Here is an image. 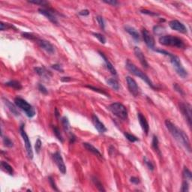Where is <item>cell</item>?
Masks as SVG:
<instances>
[{"label":"cell","mask_w":192,"mask_h":192,"mask_svg":"<svg viewBox=\"0 0 192 192\" xmlns=\"http://www.w3.org/2000/svg\"><path fill=\"white\" fill-rule=\"evenodd\" d=\"M166 128H168V131H170V134L173 136V137L176 140L181 144L184 148L188 151V152H191V143L189 138L188 135L185 133L183 130L179 129L176 125L171 122L170 120H166L165 121Z\"/></svg>","instance_id":"obj_1"},{"label":"cell","mask_w":192,"mask_h":192,"mask_svg":"<svg viewBox=\"0 0 192 192\" xmlns=\"http://www.w3.org/2000/svg\"><path fill=\"white\" fill-rule=\"evenodd\" d=\"M153 50H155V51L157 52V53H161V54H163V55L168 56V57L170 58V62H171L172 65H173V69H175L176 74H178L180 77L186 78L187 77H188V72H187V71L185 69L183 64L181 62L180 59H179L177 56L174 55V54L170 53V52L167 51V50H164L154 49Z\"/></svg>","instance_id":"obj_2"},{"label":"cell","mask_w":192,"mask_h":192,"mask_svg":"<svg viewBox=\"0 0 192 192\" xmlns=\"http://www.w3.org/2000/svg\"><path fill=\"white\" fill-rule=\"evenodd\" d=\"M126 66V69H128V71L130 73L135 75L136 77H138L139 78H140L141 80H143V81L146 82V83L148 84V86H150L152 89H153V90H156V89H157V87H155V86L153 84V83L151 81L150 78H149V77L147 76V74H145L144 72H143L140 69H138V68H137L134 64L131 62L130 60H127Z\"/></svg>","instance_id":"obj_3"},{"label":"cell","mask_w":192,"mask_h":192,"mask_svg":"<svg viewBox=\"0 0 192 192\" xmlns=\"http://www.w3.org/2000/svg\"><path fill=\"white\" fill-rule=\"evenodd\" d=\"M159 43L164 46L174 47L179 49L185 47V44L181 38L173 35H162L159 38Z\"/></svg>","instance_id":"obj_4"},{"label":"cell","mask_w":192,"mask_h":192,"mask_svg":"<svg viewBox=\"0 0 192 192\" xmlns=\"http://www.w3.org/2000/svg\"><path fill=\"white\" fill-rule=\"evenodd\" d=\"M14 104L17 106V107L21 109L22 111H24L26 115L29 118H33L35 115V110L30 104L27 102L26 100H24L22 98L17 97L14 98Z\"/></svg>","instance_id":"obj_5"},{"label":"cell","mask_w":192,"mask_h":192,"mask_svg":"<svg viewBox=\"0 0 192 192\" xmlns=\"http://www.w3.org/2000/svg\"><path fill=\"white\" fill-rule=\"evenodd\" d=\"M109 111L114 116H117L122 120H126L128 119V111L126 107L119 102H115L109 105Z\"/></svg>","instance_id":"obj_6"},{"label":"cell","mask_w":192,"mask_h":192,"mask_svg":"<svg viewBox=\"0 0 192 192\" xmlns=\"http://www.w3.org/2000/svg\"><path fill=\"white\" fill-rule=\"evenodd\" d=\"M25 125L24 124H21L20 126V133L21 137H23V140L24 141L25 147H26V150L27 155L29 157V159H33V148H32V145H31V141L29 138V136L26 134L24 128Z\"/></svg>","instance_id":"obj_7"},{"label":"cell","mask_w":192,"mask_h":192,"mask_svg":"<svg viewBox=\"0 0 192 192\" xmlns=\"http://www.w3.org/2000/svg\"><path fill=\"white\" fill-rule=\"evenodd\" d=\"M179 109L186 119L189 127L191 126V106L188 103L181 102L179 104Z\"/></svg>","instance_id":"obj_8"},{"label":"cell","mask_w":192,"mask_h":192,"mask_svg":"<svg viewBox=\"0 0 192 192\" xmlns=\"http://www.w3.org/2000/svg\"><path fill=\"white\" fill-rule=\"evenodd\" d=\"M126 82H127L128 88L130 93L134 97H137L140 95V90L139 86H137V82L129 76L126 77Z\"/></svg>","instance_id":"obj_9"},{"label":"cell","mask_w":192,"mask_h":192,"mask_svg":"<svg viewBox=\"0 0 192 192\" xmlns=\"http://www.w3.org/2000/svg\"><path fill=\"white\" fill-rule=\"evenodd\" d=\"M38 12L42 14V15H44V17H46L49 20L51 23H54V24L57 25L58 24V20L54 14V11H53L52 8H48L47 6V7H43V8H41L38 9Z\"/></svg>","instance_id":"obj_10"},{"label":"cell","mask_w":192,"mask_h":192,"mask_svg":"<svg viewBox=\"0 0 192 192\" xmlns=\"http://www.w3.org/2000/svg\"><path fill=\"white\" fill-rule=\"evenodd\" d=\"M53 158L55 164L57 165L59 171L61 172L62 174H65L66 173V167H65V164L64 163V161H63V158L61 154H60V152H58V151L56 152L53 155Z\"/></svg>","instance_id":"obj_11"},{"label":"cell","mask_w":192,"mask_h":192,"mask_svg":"<svg viewBox=\"0 0 192 192\" xmlns=\"http://www.w3.org/2000/svg\"><path fill=\"white\" fill-rule=\"evenodd\" d=\"M36 42L37 44H38V46H39L41 49L45 50L47 53L53 54V53H55V47H54V46H53L50 42L48 41L44 40V39H41V38H38Z\"/></svg>","instance_id":"obj_12"},{"label":"cell","mask_w":192,"mask_h":192,"mask_svg":"<svg viewBox=\"0 0 192 192\" xmlns=\"http://www.w3.org/2000/svg\"><path fill=\"white\" fill-rule=\"evenodd\" d=\"M142 36H143V41H144L145 44H147L149 49L154 50L155 49V39L154 37L152 36V35L149 33L147 29H143L142 30Z\"/></svg>","instance_id":"obj_13"},{"label":"cell","mask_w":192,"mask_h":192,"mask_svg":"<svg viewBox=\"0 0 192 192\" xmlns=\"http://www.w3.org/2000/svg\"><path fill=\"white\" fill-rule=\"evenodd\" d=\"M169 26L172 29L176 31V32H179V33L185 34L188 32L185 26L183 23H181L180 21L177 20H173L170 21Z\"/></svg>","instance_id":"obj_14"},{"label":"cell","mask_w":192,"mask_h":192,"mask_svg":"<svg viewBox=\"0 0 192 192\" xmlns=\"http://www.w3.org/2000/svg\"><path fill=\"white\" fill-rule=\"evenodd\" d=\"M134 52L135 56L137 58V59L139 60L140 62L142 65H143V68L145 69H148L149 68V64L147 62V60L145 57L144 54L142 52L140 49L139 47H135L134 49Z\"/></svg>","instance_id":"obj_15"},{"label":"cell","mask_w":192,"mask_h":192,"mask_svg":"<svg viewBox=\"0 0 192 192\" xmlns=\"http://www.w3.org/2000/svg\"><path fill=\"white\" fill-rule=\"evenodd\" d=\"M92 123H93L94 126H95V128H96V130L98 131L99 133L104 134L107 131L106 126L104 125V123H102V122L100 121V119H99L98 117L96 115H92Z\"/></svg>","instance_id":"obj_16"},{"label":"cell","mask_w":192,"mask_h":192,"mask_svg":"<svg viewBox=\"0 0 192 192\" xmlns=\"http://www.w3.org/2000/svg\"><path fill=\"white\" fill-rule=\"evenodd\" d=\"M137 117H138V120H139L140 125L141 126V128L145 134L147 135H148L149 132V123L147 122V119L143 116L142 113H137Z\"/></svg>","instance_id":"obj_17"},{"label":"cell","mask_w":192,"mask_h":192,"mask_svg":"<svg viewBox=\"0 0 192 192\" xmlns=\"http://www.w3.org/2000/svg\"><path fill=\"white\" fill-rule=\"evenodd\" d=\"M34 70L37 74H38L39 76L44 78V79H47V80H48L52 76L50 71L47 70L44 67H35Z\"/></svg>","instance_id":"obj_18"},{"label":"cell","mask_w":192,"mask_h":192,"mask_svg":"<svg viewBox=\"0 0 192 192\" xmlns=\"http://www.w3.org/2000/svg\"><path fill=\"white\" fill-rule=\"evenodd\" d=\"M125 29H126V32L133 38V39L135 41L139 42L140 41V36L139 33L137 32V29H135V28H134V27L132 26H126L125 27Z\"/></svg>","instance_id":"obj_19"},{"label":"cell","mask_w":192,"mask_h":192,"mask_svg":"<svg viewBox=\"0 0 192 192\" xmlns=\"http://www.w3.org/2000/svg\"><path fill=\"white\" fill-rule=\"evenodd\" d=\"M98 53L100 54V56H101V57L103 58V59L104 60L105 64H106V66H107V69H108L109 71H110V72H111L113 75H116V74H117V71H116V69H115L114 66L113 65L112 63L109 61V59L107 58L106 56H105L104 54V53L101 51H98Z\"/></svg>","instance_id":"obj_20"},{"label":"cell","mask_w":192,"mask_h":192,"mask_svg":"<svg viewBox=\"0 0 192 192\" xmlns=\"http://www.w3.org/2000/svg\"><path fill=\"white\" fill-rule=\"evenodd\" d=\"M2 100H3V101H4L5 105L8 107V110L11 111V113H12V114H14L16 116H20V113L18 112L17 109L16 108V107L14 106V105L11 102V101H8V99L5 98H2Z\"/></svg>","instance_id":"obj_21"},{"label":"cell","mask_w":192,"mask_h":192,"mask_svg":"<svg viewBox=\"0 0 192 192\" xmlns=\"http://www.w3.org/2000/svg\"><path fill=\"white\" fill-rule=\"evenodd\" d=\"M83 147H85V148L87 149L89 152H92V153H93L94 155H95L96 156H98V158H103V155H101V153L100 152H99L98 150L97 149L95 148L94 146H92V145L91 144V143H83Z\"/></svg>","instance_id":"obj_22"},{"label":"cell","mask_w":192,"mask_h":192,"mask_svg":"<svg viewBox=\"0 0 192 192\" xmlns=\"http://www.w3.org/2000/svg\"><path fill=\"white\" fill-rule=\"evenodd\" d=\"M1 168L3 171H5V173H7L8 174H9L10 176H13L14 175V169L12 166L10 165L9 164H8L5 161H2L1 162Z\"/></svg>","instance_id":"obj_23"},{"label":"cell","mask_w":192,"mask_h":192,"mask_svg":"<svg viewBox=\"0 0 192 192\" xmlns=\"http://www.w3.org/2000/svg\"><path fill=\"white\" fill-rule=\"evenodd\" d=\"M106 82L109 86H111V88H113L114 90H116V91H118L119 90V83L117 81V80H116L114 78H109V79L106 80Z\"/></svg>","instance_id":"obj_24"},{"label":"cell","mask_w":192,"mask_h":192,"mask_svg":"<svg viewBox=\"0 0 192 192\" xmlns=\"http://www.w3.org/2000/svg\"><path fill=\"white\" fill-rule=\"evenodd\" d=\"M5 86L12 87L13 88V89H14V90H20L23 88L20 83L19 81H17V80H11V81H8L7 82V83H5Z\"/></svg>","instance_id":"obj_25"},{"label":"cell","mask_w":192,"mask_h":192,"mask_svg":"<svg viewBox=\"0 0 192 192\" xmlns=\"http://www.w3.org/2000/svg\"><path fill=\"white\" fill-rule=\"evenodd\" d=\"M152 149L155 151V152H157V153L161 156V151H160L159 149V142H158V137H157V136H155V135H153V137H152Z\"/></svg>","instance_id":"obj_26"},{"label":"cell","mask_w":192,"mask_h":192,"mask_svg":"<svg viewBox=\"0 0 192 192\" xmlns=\"http://www.w3.org/2000/svg\"><path fill=\"white\" fill-rule=\"evenodd\" d=\"M165 32V29L164 27L161 26V25H156L153 27V33L156 35H161L162 36L163 34Z\"/></svg>","instance_id":"obj_27"},{"label":"cell","mask_w":192,"mask_h":192,"mask_svg":"<svg viewBox=\"0 0 192 192\" xmlns=\"http://www.w3.org/2000/svg\"><path fill=\"white\" fill-rule=\"evenodd\" d=\"M62 123L63 128L67 132H69L70 130V123H69V119L67 118L66 116H63L62 118Z\"/></svg>","instance_id":"obj_28"},{"label":"cell","mask_w":192,"mask_h":192,"mask_svg":"<svg viewBox=\"0 0 192 192\" xmlns=\"http://www.w3.org/2000/svg\"><path fill=\"white\" fill-rule=\"evenodd\" d=\"M183 176L186 181H191L192 179V173L188 168L185 167L183 170Z\"/></svg>","instance_id":"obj_29"},{"label":"cell","mask_w":192,"mask_h":192,"mask_svg":"<svg viewBox=\"0 0 192 192\" xmlns=\"http://www.w3.org/2000/svg\"><path fill=\"white\" fill-rule=\"evenodd\" d=\"M92 182H93V183L95 184V186H96V188L98 189V191H105V189L104 188V187H103L101 183L96 177H92Z\"/></svg>","instance_id":"obj_30"},{"label":"cell","mask_w":192,"mask_h":192,"mask_svg":"<svg viewBox=\"0 0 192 192\" xmlns=\"http://www.w3.org/2000/svg\"><path fill=\"white\" fill-rule=\"evenodd\" d=\"M22 36H23V38H26V39H29V40L31 41H36L37 39H38V37H37L35 35L30 33H22Z\"/></svg>","instance_id":"obj_31"},{"label":"cell","mask_w":192,"mask_h":192,"mask_svg":"<svg viewBox=\"0 0 192 192\" xmlns=\"http://www.w3.org/2000/svg\"><path fill=\"white\" fill-rule=\"evenodd\" d=\"M124 136L126 137V138L128 140L131 142V143H134V142L139 141V139H138L137 137H135L134 135L131 134L127 133V132H125V133H124Z\"/></svg>","instance_id":"obj_32"},{"label":"cell","mask_w":192,"mask_h":192,"mask_svg":"<svg viewBox=\"0 0 192 192\" xmlns=\"http://www.w3.org/2000/svg\"><path fill=\"white\" fill-rule=\"evenodd\" d=\"M86 87L89 88V89H90V90H93V91L97 92H98V93L102 94V95H105V96H107V97H110V95H109V94H107V92H106L104 91V90H101V89H98V88L95 87V86H90V85H87V86H86Z\"/></svg>","instance_id":"obj_33"},{"label":"cell","mask_w":192,"mask_h":192,"mask_svg":"<svg viewBox=\"0 0 192 192\" xmlns=\"http://www.w3.org/2000/svg\"><path fill=\"white\" fill-rule=\"evenodd\" d=\"M53 133H54L55 136L56 137V138H57V139L59 140L61 143H63L64 140H63V137H62V136L61 132H60V131H59V128H58L57 127H56V126L53 127Z\"/></svg>","instance_id":"obj_34"},{"label":"cell","mask_w":192,"mask_h":192,"mask_svg":"<svg viewBox=\"0 0 192 192\" xmlns=\"http://www.w3.org/2000/svg\"><path fill=\"white\" fill-rule=\"evenodd\" d=\"M143 161H144V164H146V166H147V168H148L149 170H151V171H153V170H154L155 168L154 164H153L152 162L150 161L147 157H144V158H143Z\"/></svg>","instance_id":"obj_35"},{"label":"cell","mask_w":192,"mask_h":192,"mask_svg":"<svg viewBox=\"0 0 192 192\" xmlns=\"http://www.w3.org/2000/svg\"><path fill=\"white\" fill-rule=\"evenodd\" d=\"M29 3L31 4L35 5H40L43 6V7H47L49 5V2L44 0H36V1H29Z\"/></svg>","instance_id":"obj_36"},{"label":"cell","mask_w":192,"mask_h":192,"mask_svg":"<svg viewBox=\"0 0 192 192\" xmlns=\"http://www.w3.org/2000/svg\"><path fill=\"white\" fill-rule=\"evenodd\" d=\"M92 35H93L95 38H97L99 41L101 42V44H105V43H106V38H105V37L102 34H100V33H93Z\"/></svg>","instance_id":"obj_37"},{"label":"cell","mask_w":192,"mask_h":192,"mask_svg":"<svg viewBox=\"0 0 192 192\" xmlns=\"http://www.w3.org/2000/svg\"><path fill=\"white\" fill-rule=\"evenodd\" d=\"M3 144L5 145V147H8V148H12L14 146L13 141L10 138H8V137H5L3 138Z\"/></svg>","instance_id":"obj_38"},{"label":"cell","mask_w":192,"mask_h":192,"mask_svg":"<svg viewBox=\"0 0 192 192\" xmlns=\"http://www.w3.org/2000/svg\"><path fill=\"white\" fill-rule=\"evenodd\" d=\"M0 26H1V31L7 30V29H12V28H14V29H16V28L13 25H11V24H9V23H3V22H1V23H0Z\"/></svg>","instance_id":"obj_39"},{"label":"cell","mask_w":192,"mask_h":192,"mask_svg":"<svg viewBox=\"0 0 192 192\" xmlns=\"http://www.w3.org/2000/svg\"><path fill=\"white\" fill-rule=\"evenodd\" d=\"M96 20H97L99 26L101 27V29H103V30H104L105 22H104V18H103L101 16H97V17H96Z\"/></svg>","instance_id":"obj_40"},{"label":"cell","mask_w":192,"mask_h":192,"mask_svg":"<svg viewBox=\"0 0 192 192\" xmlns=\"http://www.w3.org/2000/svg\"><path fill=\"white\" fill-rule=\"evenodd\" d=\"M48 180H49L50 186H51V188H53V190L56 191H59V189H58L57 186H56V185L55 183V181H54V179H53V177L52 176L48 177Z\"/></svg>","instance_id":"obj_41"},{"label":"cell","mask_w":192,"mask_h":192,"mask_svg":"<svg viewBox=\"0 0 192 192\" xmlns=\"http://www.w3.org/2000/svg\"><path fill=\"white\" fill-rule=\"evenodd\" d=\"M140 13L144 14H147V15L152 16V17H157V16H159L158 13H155V12H152L151 11H148L147 9H142L140 10Z\"/></svg>","instance_id":"obj_42"},{"label":"cell","mask_w":192,"mask_h":192,"mask_svg":"<svg viewBox=\"0 0 192 192\" xmlns=\"http://www.w3.org/2000/svg\"><path fill=\"white\" fill-rule=\"evenodd\" d=\"M180 191L183 192H188V191H189V184H188V181L185 180L184 182H183Z\"/></svg>","instance_id":"obj_43"},{"label":"cell","mask_w":192,"mask_h":192,"mask_svg":"<svg viewBox=\"0 0 192 192\" xmlns=\"http://www.w3.org/2000/svg\"><path fill=\"white\" fill-rule=\"evenodd\" d=\"M42 143L40 139H38L35 142V152H36L37 154H38L41 151V149Z\"/></svg>","instance_id":"obj_44"},{"label":"cell","mask_w":192,"mask_h":192,"mask_svg":"<svg viewBox=\"0 0 192 192\" xmlns=\"http://www.w3.org/2000/svg\"><path fill=\"white\" fill-rule=\"evenodd\" d=\"M38 89L42 94H44V95H47L48 94V90H47V88H46L44 85H42V84L41 83H38Z\"/></svg>","instance_id":"obj_45"},{"label":"cell","mask_w":192,"mask_h":192,"mask_svg":"<svg viewBox=\"0 0 192 192\" xmlns=\"http://www.w3.org/2000/svg\"><path fill=\"white\" fill-rule=\"evenodd\" d=\"M51 68L53 69H54V70L57 71H59V72L64 73V69H62V65H59V64H54V65H52Z\"/></svg>","instance_id":"obj_46"},{"label":"cell","mask_w":192,"mask_h":192,"mask_svg":"<svg viewBox=\"0 0 192 192\" xmlns=\"http://www.w3.org/2000/svg\"><path fill=\"white\" fill-rule=\"evenodd\" d=\"M173 88H174V90H175L176 92H178L179 94H181V95H185L184 91L183 90V89H182V88H181L177 83L173 84Z\"/></svg>","instance_id":"obj_47"},{"label":"cell","mask_w":192,"mask_h":192,"mask_svg":"<svg viewBox=\"0 0 192 192\" xmlns=\"http://www.w3.org/2000/svg\"><path fill=\"white\" fill-rule=\"evenodd\" d=\"M103 2H104L106 4L111 5L113 6H117L119 5V2L116 1V0H111V1H106V0H104Z\"/></svg>","instance_id":"obj_48"},{"label":"cell","mask_w":192,"mask_h":192,"mask_svg":"<svg viewBox=\"0 0 192 192\" xmlns=\"http://www.w3.org/2000/svg\"><path fill=\"white\" fill-rule=\"evenodd\" d=\"M130 181H131V183H133V184L134 185H138L140 183V179L137 178V177H135V176H132L131 177V179H130Z\"/></svg>","instance_id":"obj_49"},{"label":"cell","mask_w":192,"mask_h":192,"mask_svg":"<svg viewBox=\"0 0 192 192\" xmlns=\"http://www.w3.org/2000/svg\"><path fill=\"white\" fill-rule=\"evenodd\" d=\"M79 14H80V16H88L90 14V11L87 9L82 10V11H80V12H79Z\"/></svg>","instance_id":"obj_50"},{"label":"cell","mask_w":192,"mask_h":192,"mask_svg":"<svg viewBox=\"0 0 192 192\" xmlns=\"http://www.w3.org/2000/svg\"><path fill=\"white\" fill-rule=\"evenodd\" d=\"M70 143H74L76 140V136L73 133H70Z\"/></svg>","instance_id":"obj_51"},{"label":"cell","mask_w":192,"mask_h":192,"mask_svg":"<svg viewBox=\"0 0 192 192\" xmlns=\"http://www.w3.org/2000/svg\"><path fill=\"white\" fill-rule=\"evenodd\" d=\"M72 80L71 79V77H62L61 78V81L62 82H69L71 81V80Z\"/></svg>","instance_id":"obj_52"},{"label":"cell","mask_w":192,"mask_h":192,"mask_svg":"<svg viewBox=\"0 0 192 192\" xmlns=\"http://www.w3.org/2000/svg\"><path fill=\"white\" fill-rule=\"evenodd\" d=\"M55 115L56 117H59V112H58V110L57 108L55 109Z\"/></svg>","instance_id":"obj_53"}]
</instances>
